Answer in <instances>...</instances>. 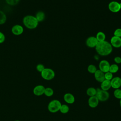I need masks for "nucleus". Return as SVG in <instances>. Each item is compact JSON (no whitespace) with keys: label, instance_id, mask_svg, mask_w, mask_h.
Masks as SVG:
<instances>
[{"label":"nucleus","instance_id":"obj_25","mask_svg":"<svg viewBox=\"0 0 121 121\" xmlns=\"http://www.w3.org/2000/svg\"><path fill=\"white\" fill-rule=\"evenodd\" d=\"M96 70V67L94 65L90 64L87 67V71L91 74H94Z\"/></svg>","mask_w":121,"mask_h":121},{"label":"nucleus","instance_id":"obj_33","mask_svg":"<svg viewBox=\"0 0 121 121\" xmlns=\"http://www.w3.org/2000/svg\"><path fill=\"white\" fill-rule=\"evenodd\" d=\"M120 7H121V3H120Z\"/></svg>","mask_w":121,"mask_h":121},{"label":"nucleus","instance_id":"obj_15","mask_svg":"<svg viewBox=\"0 0 121 121\" xmlns=\"http://www.w3.org/2000/svg\"><path fill=\"white\" fill-rule=\"evenodd\" d=\"M45 87L42 85H38L36 86L33 90L34 94L37 96H40L44 94Z\"/></svg>","mask_w":121,"mask_h":121},{"label":"nucleus","instance_id":"obj_18","mask_svg":"<svg viewBox=\"0 0 121 121\" xmlns=\"http://www.w3.org/2000/svg\"><path fill=\"white\" fill-rule=\"evenodd\" d=\"M96 89L93 87H90L86 90V94L89 97L95 96L96 94Z\"/></svg>","mask_w":121,"mask_h":121},{"label":"nucleus","instance_id":"obj_6","mask_svg":"<svg viewBox=\"0 0 121 121\" xmlns=\"http://www.w3.org/2000/svg\"><path fill=\"white\" fill-rule=\"evenodd\" d=\"M108 8L111 12L113 13L118 12L121 9L120 6V3L115 1L110 2L108 5Z\"/></svg>","mask_w":121,"mask_h":121},{"label":"nucleus","instance_id":"obj_12","mask_svg":"<svg viewBox=\"0 0 121 121\" xmlns=\"http://www.w3.org/2000/svg\"><path fill=\"white\" fill-rule=\"evenodd\" d=\"M99 103V101L95 95L89 97L88 100V105L89 106V107L92 108H95L96 107L98 106Z\"/></svg>","mask_w":121,"mask_h":121},{"label":"nucleus","instance_id":"obj_9","mask_svg":"<svg viewBox=\"0 0 121 121\" xmlns=\"http://www.w3.org/2000/svg\"><path fill=\"white\" fill-rule=\"evenodd\" d=\"M98 43L96 38L94 36L89 37L86 40V45L90 48L95 47Z\"/></svg>","mask_w":121,"mask_h":121},{"label":"nucleus","instance_id":"obj_23","mask_svg":"<svg viewBox=\"0 0 121 121\" xmlns=\"http://www.w3.org/2000/svg\"><path fill=\"white\" fill-rule=\"evenodd\" d=\"M54 93V91L53 90V89L50 87H47V88H45V90H44V94L48 97H50L51 96H52L53 95Z\"/></svg>","mask_w":121,"mask_h":121},{"label":"nucleus","instance_id":"obj_27","mask_svg":"<svg viewBox=\"0 0 121 121\" xmlns=\"http://www.w3.org/2000/svg\"><path fill=\"white\" fill-rule=\"evenodd\" d=\"M104 78L105 79L111 81L113 78V74L109 71L107 72L104 73Z\"/></svg>","mask_w":121,"mask_h":121},{"label":"nucleus","instance_id":"obj_13","mask_svg":"<svg viewBox=\"0 0 121 121\" xmlns=\"http://www.w3.org/2000/svg\"><path fill=\"white\" fill-rule=\"evenodd\" d=\"M94 77L95 80L100 83L102 82L104 79V73L101 71L100 69H97L94 73Z\"/></svg>","mask_w":121,"mask_h":121},{"label":"nucleus","instance_id":"obj_29","mask_svg":"<svg viewBox=\"0 0 121 121\" xmlns=\"http://www.w3.org/2000/svg\"><path fill=\"white\" fill-rule=\"evenodd\" d=\"M114 36L121 37V28H117L114 32Z\"/></svg>","mask_w":121,"mask_h":121},{"label":"nucleus","instance_id":"obj_21","mask_svg":"<svg viewBox=\"0 0 121 121\" xmlns=\"http://www.w3.org/2000/svg\"><path fill=\"white\" fill-rule=\"evenodd\" d=\"M119 70V66L116 64L110 65L109 71L112 73H115Z\"/></svg>","mask_w":121,"mask_h":121},{"label":"nucleus","instance_id":"obj_24","mask_svg":"<svg viewBox=\"0 0 121 121\" xmlns=\"http://www.w3.org/2000/svg\"><path fill=\"white\" fill-rule=\"evenodd\" d=\"M113 95L116 98L118 99H121V89L120 88L115 89L113 92Z\"/></svg>","mask_w":121,"mask_h":121},{"label":"nucleus","instance_id":"obj_10","mask_svg":"<svg viewBox=\"0 0 121 121\" xmlns=\"http://www.w3.org/2000/svg\"><path fill=\"white\" fill-rule=\"evenodd\" d=\"M110 43L112 45V47L115 48H120L121 47V37L113 36L110 41Z\"/></svg>","mask_w":121,"mask_h":121},{"label":"nucleus","instance_id":"obj_16","mask_svg":"<svg viewBox=\"0 0 121 121\" xmlns=\"http://www.w3.org/2000/svg\"><path fill=\"white\" fill-rule=\"evenodd\" d=\"M111 84L110 80L104 79L101 83V89L103 90L108 91L111 88Z\"/></svg>","mask_w":121,"mask_h":121},{"label":"nucleus","instance_id":"obj_17","mask_svg":"<svg viewBox=\"0 0 121 121\" xmlns=\"http://www.w3.org/2000/svg\"><path fill=\"white\" fill-rule=\"evenodd\" d=\"M35 17H36V19L39 22H42L44 20L45 17V15L43 11H39L36 13Z\"/></svg>","mask_w":121,"mask_h":121},{"label":"nucleus","instance_id":"obj_28","mask_svg":"<svg viewBox=\"0 0 121 121\" xmlns=\"http://www.w3.org/2000/svg\"><path fill=\"white\" fill-rule=\"evenodd\" d=\"M36 69V70L38 71H39L40 72H41L45 69V67H44V66L43 64H38V65H37Z\"/></svg>","mask_w":121,"mask_h":121},{"label":"nucleus","instance_id":"obj_32","mask_svg":"<svg viewBox=\"0 0 121 121\" xmlns=\"http://www.w3.org/2000/svg\"><path fill=\"white\" fill-rule=\"evenodd\" d=\"M120 107L121 108V99H120Z\"/></svg>","mask_w":121,"mask_h":121},{"label":"nucleus","instance_id":"obj_2","mask_svg":"<svg viewBox=\"0 0 121 121\" xmlns=\"http://www.w3.org/2000/svg\"><path fill=\"white\" fill-rule=\"evenodd\" d=\"M24 26L29 29H34L37 27L39 22L36 17L32 15H26L23 19Z\"/></svg>","mask_w":121,"mask_h":121},{"label":"nucleus","instance_id":"obj_4","mask_svg":"<svg viewBox=\"0 0 121 121\" xmlns=\"http://www.w3.org/2000/svg\"><path fill=\"white\" fill-rule=\"evenodd\" d=\"M96 90L95 96L97 97L99 102H105L108 100L110 97V94L107 91L103 90L100 88H97Z\"/></svg>","mask_w":121,"mask_h":121},{"label":"nucleus","instance_id":"obj_3","mask_svg":"<svg viewBox=\"0 0 121 121\" xmlns=\"http://www.w3.org/2000/svg\"><path fill=\"white\" fill-rule=\"evenodd\" d=\"M61 103L58 100H53L50 102L48 105V109L51 112L55 113L60 111Z\"/></svg>","mask_w":121,"mask_h":121},{"label":"nucleus","instance_id":"obj_8","mask_svg":"<svg viewBox=\"0 0 121 121\" xmlns=\"http://www.w3.org/2000/svg\"><path fill=\"white\" fill-rule=\"evenodd\" d=\"M111 87L116 89L120 88L121 86V78L119 77L113 78L111 80Z\"/></svg>","mask_w":121,"mask_h":121},{"label":"nucleus","instance_id":"obj_5","mask_svg":"<svg viewBox=\"0 0 121 121\" xmlns=\"http://www.w3.org/2000/svg\"><path fill=\"white\" fill-rule=\"evenodd\" d=\"M42 77L45 80H50L52 79L55 77V72L51 69L45 68L41 72Z\"/></svg>","mask_w":121,"mask_h":121},{"label":"nucleus","instance_id":"obj_30","mask_svg":"<svg viewBox=\"0 0 121 121\" xmlns=\"http://www.w3.org/2000/svg\"><path fill=\"white\" fill-rule=\"evenodd\" d=\"M5 40V35L3 33L0 31V43H3Z\"/></svg>","mask_w":121,"mask_h":121},{"label":"nucleus","instance_id":"obj_19","mask_svg":"<svg viewBox=\"0 0 121 121\" xmlns=\"http://www.w3.org/2000/svg\"><path fill=\"white\" fill-rule=\"evenodd\" d=\"M95 37L96 38L98 42H102V41H105L106 36L104 33L102 32H98L97 33Z\"/></svg>","mask_w":121,"mask_h":121},{"label":"nucleus","instance_id":"obj_22","mask_svg":"<svg viewBox=\"0 0 121 121\" xmlns=\"http://www.w3.org/2000/svg\"><path fill=\"white\" fill-rule=\"evenodd\" d=\"M7 20V17L4 12L0 10V25L4 24Z\"/></svg>","mask_w":121,"mask_h":121},{"label":"nucleus","instance_id":"obj_34","mask_svg":"<svg viewBox=\"0 0 121 121\" xmlns=\"http://www.w3.org/2000/svg\"><path fill=\"white\" fill-rule=\"evenodd\" d=\"M18 121V120H16V121Z\"/></svg>","mask_w":121,"mask_h":121},{"label":"nucleus","instance_id":"obj_7","mask_svg":"<svg viewBox=\"0 0 121 121\" xmlns=\"http://www.w3.org/2000/svg\"><path fill=\"white\" fill-rule=\"evenodd\" d=\"M110 66L109 62L106 60H101L99 64V69L104 73L109 71Z\"/></svg>","mask_w":121,"mask_h":121},{"label":"nucleus","instance_id":"obj_31","mask_svg":"<svg viewBox=\"0 0 121 121\" xmlns=\"http://www.w3.org/2000/svg\"><path fill=\"white\" fill-rule=\"evenodd\" d=\"M114 62L117 64L121 63V58L119 56H117L114 58Z\"/></svg>","mask_w":121,"mask_h":121},{"label":"nucleus","instance_id":"obj_20","mask_svg":"<svg viewBox=\"0 0 121 121\" xmlns=\"http://www.w3.org/2000/svg\"><path fill=\"white\" fill-rule=\"evenodd\" d=\"M69 106L66 104H61L60 108V112L63 114L67 113L69 112Z\"/></svg>","mask_w":121,"mask_h":121},{"label":"nucleus","instance_id":"obj_1","mask_svg":"<svg viewBox=\"0 0 121 121\" xmlns=\"http://www.w3.org/2000/svg\"><path fill=\"white\" fill-rule=\"evenodd\" d=\"M95 48L97 53L103 56L109 55L112 51V45L110 43L106 41L98 42Z\"/></svg>","mask_w":121,"mask_h":121},{"label":"nucleus","instance_id":"obj_14","mask_svg":"<svg viewBox=\"0 0 121 121\" xmlns=\"http://www.w3.org/2000/svg\"><path fill=\"white\" fill-rule=\"evenodd\" d=\"M63 99L64 101L69 104H73L75 101V98L74 95L69 93H67L64 94Z\"/></svg>","mask_w":121,"mask_h":121},{"label":"nucleus","instance_id":"obj_11","mask_svg":"<svg viewBox=\"0 0 121 121\" xmlns=\"http://www.w3.org/2000/svg\"><path fill=\"white\" fill-rule=\"evenodd\" d=\"M24 32L23 26L20 25H15L13 26L11 28V32L15 35H21Z\"/></svg>","mask_w":121,"mask_h":121},{"label":"nucleus","instance_id":"obj_26","mask_svg":"<svg viewBox=\"0 0 121 121\" xmlns=\"http://www.w3.org/2000/svg\"><path fill=\"white\" fill-rule=\"evenodd\" d=\"M6 3L10 6H15L18 4L20 0H5Z\"/></svg>","mask_w":121,"mask_h":121}]
</instances>
